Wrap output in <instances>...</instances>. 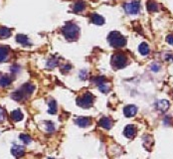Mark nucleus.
<instances>
[{
  "mask_svg": "<svg viewBox=\"0 0 173 159\" xmlns=\"http://www.w3.org/2000/svg\"><path fill=\"white\" fill-rule=\"evenodd\" d=\"M34 89L35 88H34V86L32 84L27 83V84H24L19 90H17L16 92H14L12 94H11V97L15 101H20L22 100H24V98H26L27 97H29L30 94L34 92Z\"/></svg>",
  "mask_w": 173,
  "mask_h": 159,
  "instance_id": "nucleus-1",
  "label": "nucleus"
},
{
  "mask_svg": "<svg viewBox=\"0 0 173 159\" xmlns=\"http://www.w3.org/2000/svg\"><path fill=\"white\" fill-rule=\"evenodd\" d=\"M62 32L67 40L73 41V40H76L78 38L79 33H80V28L74 23H67L63 27Z\"/></svg>",
  "mask_w": 173,
  "mask_h": 159,
  "instance_id": "nucleus-2",
  "label": "nucleus"
},
{
  "mask_svg": "<svg viewBox=\"0 0 173 159\" xmlns=\"http://www.w3.org/2000/svg\"><path fill=\"white\" fill-rule=\"evenodd\" d=\"M108 40L110 42V45L114 48H120L123 47L126 44L125 38L123 37L119 32H111L108 37Z\"/></svg>",
  "mask_w": 173,
  "mask_h": 159,
  "instance_id": "nucleus-3",
  "label": "nucleus"
},
{
  "mask_svg": "<svg viewBox=\"0 0 173 159\" xmlns=\"http://www.w3.org/2000/svg\"><path fill=\"white\" fill-rule=\"evenodd\" d=\"M127 64V58L122 54V53H118L115 54L111 58V65L114 66L115 69H122L125 68Z\"/></svg>",
  "mask_w": 173,
  "mask_h": 159,
  "instance_id": "nucleus-4",
  "label": "nucleus"
},
{
  "mask_svg": "<svg viewBox=\"0 0 173 159\" xmlns=\"http://www.w3.org/2000/svg\"><path fill=\"white\" fill-rule=\"evenodd\" d=\"M93 104H94V96L91 93H86L82 97H78L77 100V104L79 107L84 108H91Z\"/></svg>",
  "mask_w": 173,
  "mask_h": 159,
  "instance_id": "nucleus-5",
  "label": "nucleus"
},
{
  "mask_svg": "<svg viewBox=\"0 0 173 159\" xmlns=\"http://www.w3.org/2000/svg\"><path fill=\"white\" fill-rule=\"evenodd\" d=\"M139 2L138 1H132V2H129V3H126L125 5V10L126 13L129 14H137L138 11H139Z\"/></svg>",
  "mask_w": 173,
  "mask_h": 159,
  "instance_id": "nucleus-6",
  "label": "nucleus"
},
{
  "mask_svg": "<svg viewBox=\"0 0 173 159\" xmlns=\"http://www.w3.org/2000/svg\"><path fill=\"white\" fill-rule=\"evenodd\" d=\"M24 152H25L24 147L22 145H19V144H15V145H13L12 148H11V153H12L14 156L17 157V158L23 156Z\"/></svg>",
  "mask_w": 173,
  "mask_h": 159,
  "instance_id": "nucleus-7",
  "label": "nucleus"
},
{
  "mask_svg": "<svg viewBox=\"0 0 173 159\" xmlns=\"http://www.w3.org/2000/svg\"><path fill=\"white\" fill-rule=\"evenodd\" d=\"M137 112V108L133 104H129L126 105V107L123 108V113L126 117H132L136 115Z\"/></svg>",
  "mask_w": 173,
  "mask_h": 159,
  "instance_id": "nucleus-8",
  "label": "nucleus"
},
{
  "mask_svg": "<svg viewBox=\"0 0 173 159\" xmlns=\"http://www.w3.org/2000/svg\"><path fill=\"white\" fill-rule=\"evenodd\" d=\"M75 123L77 124L78 126L80 127H88L90 124H91V118L89 117H78V118L75 120Z\"/></svg>",
  "mask_w": 173,
  "mask_h": 159,
  "instance_id": "nucleus-9",
  "label": "nucleus"
},
{
  "mask_svg": "<svg viewBox=\"0 0 173 159\" xmlns=\"http://www.w3.org/2000/svg\"><path fill=\"white\" fill-rule=\"evenodd\" d=\"M135 133H136V128H135V126L132 125V124L126 125L125 128V131H123V134L129 138H132L135 135Z\"/></svg>",
  "mask_w": 173,
  "mask_h": 159,
  "instance_id": "nucleus-10",
  "label": "nucleus"
},
{
  "mask_svg": "<svg viewBox=\"0 0 173 159\" xmlns=\"http://www.w3.org/2000/svg\"><path fill=\"white\" fill-rule=\"evenodd\" d=\"M10 117L13 122H20L23 119V113L21 112L20 109H15L10 113Z\"/></svg>",
  "mask_w": 173,
  "mask_h": 159,
  "instance_id": "nucleus-11",
  "label": "nucleus"
},
{
  "mask_svg": "<svg viewBox=\"0 0 173 159\" xmlns=\"http://www.w3.org/2000/svg\"><path fill=\"white\" fill-rule=\"evenodd\" d=\"M169 101L166 100H160L157 101L156 104V108L159 109L160 111H166L167 109L169 108Z\"/></svg>",
  "mask_w": 173,
  "mask_h": 159,
  "instance_id": "nucleus-12",
  "label": "nucleus"
},
{
  "mask_svg": "<svg viewBox=\"0 0 173 159\" xmlns=\"http://www.w3.org/2000/svg\"><path fill=\"white\" fill-rule=\"evenodd\" d=\"M111 124H112L111 120L108 117L104 116L100 119V125L103 128H104V129H111Z\"/></svg>",
  "mask_w": 173,
  "mask_h": 159,
  "instance_id": "nucleus-13",
  "label": "nucleus"
},
{
  "mask_svg": "<svg viewBox=\"0 0 173 159\" xmlns=\"http://www.w3.org/2000/svg\"><path fill=\"white\" fill-rule=\"evenodd\" d=\"M11 82H12V79H11L9 76L7 75H3L1 78H0V87L2 88H5V87H8Z\"/></svg>",
  "mask_w": 173,
  "mask_h": 159,
  "instance_id": "nucleus-14",
  "label": "nucleus"
},
{
  "mask_svg": "<svg viewBox=\"0 0 173 159\" xmlns=\"http://www.w3.org/2000/svg\"><path fill=\"white\" fill-rule=\"evenodd\" d=\"M8 47L5 46H0V62L6 61L7 57H8Z\"/></svg>",
  "mask_w": 173,
  "mask_h": 159,
  "instance_id": "nucleus-15",
  "label": "nucleus"
},
{
  "mask_svg": "<svg viewBox=\"0 0 173 159\" xmlns=\"http://www.w3.org/2000/svg\"><path fill=\"white\" fill-rule=\"evenodd\" d=\"M49 109H48V112L50 113V115H54L57 111V101L55 100H51L49 101Z\"/></svg>",
  "mask_w": 173,
  "mask_h": 159,
  "instance_id": "nucleus-16",
  "label": "nucleus"
},
{
  "mask_svg": "<svg viewBox=\"0 0 173 159\" xmlns=\"http://www.w3.org/2000/svg\"><path fill=\"white\" fill-rule=\"evenodd\" d=\"M138 51L142 56H146L149 54V47L146 43H141L138 47Z\"/></svg>",
  "mask_w": 173,
  "mask_h": 159,
  "instance_id": "nucleus-17",
  "label": "nucleus"
},
{
  "mask_svg": "<svg viewBox=\"0 0 173 159\" xmlns=\"http://www.w3.org/2000/svg\"><path fill=\"white\" fill-rule=\"evenodd\" d=\"M92 21H93V23L94 24H96V25H103L104 23V19L100 16V15H97V14H94L93 16H92Z\"/></svg>",
  "mask_w": 173,
  "mask_h": 159,
  "instance_id": "nucleus-18",
  "label": "nucleus"
},
{
  "mask_svg": "<svg viewBox=\"0 0 173 159\" xmlns=\"http://www.w3.org/2000/svg\"><path fill=\"white\" fill-rule=\"evenodd\" d=\"M16 41L18 43H20L22 45H30V42L28 40V38L26 37L23 34H19V35L16 36Z\"/></svg>",
  "mask_w": 173,
  "mask_h": 159,
  "instance_id": "nucleus-19",
  "label": "nucleus"
},
{
  "mask_svg": "<svg viewBox=\"0 0 173 159\" xmlns=\"http://www.w3.org/2000/svg\"><path fill=\"white\" fill-rule=\"evenodd\" d=\"M73 9L75 12H81V11L85 9V3L83 1H78L77 3H75Z\"/></svg>",
  "mask_w": 173,
  "mask_h": 159,
  "instance_id": "nucleus-20",
  "label": "nucleus"
},
{
  "mask_svg": "<svg viewBox=\"0 0 173 159\" xmlns=\"http://www.w3.org/2000/svg\"><path fill=\"white\" fill-rule=\"evenodd\" d=\"M11 35V31L10 29L5 28V27H1L0 28V38H7Z\"/></svg>",
  "mask_w": 173,
  "mask_h": 159,
  "instance_id": "nucleus-21",
  "label": "nucleus"
},
{
  "mask_svg": "<svg viewBox=\"0 0 173 159\" xmlns=\"http://www.w3.org/2000/svg\"><path fill=\"white\" fill-rule=\"evenodd\" d=\"M92 82L95 83V84L97 85V86H101V85L104 84V83H107L106 82V78H104V77H95V78L92 79Z\"/></svg>",
  "mask_w": 173,
  "mask_h": 159,
  "instance_id": "nucleus-22",
  "label": "nucleus"
},
{
  "mask_svg": "<svg viewBox=\"0 0 173 159\" xmlns=\"http://www.w3.org/2000/svg\"><path fill=\"white\" fill-rule=\"evenodd\" d=\"M20 139H21L22 141H23L24 144H29V143L32 141V138L30 137L29 135H27V134H23V133L20 134Z\"/></svg>",
  "mask_w": 173,
  "mask_h": 159,
  "instance_id": "nucleus-23",
  "label": "nucleus"
},
{
  "mask_svg": "<svg viewBox=\"0 0 173 159\" xmlns=\"http://www.w3.org/2000/svg\"><path fill=\"white\" fill-rule=\"evenodd\" d=\"M147 9L150 12H154V11H157V4L153 1H148L147 2Z\"/></svg>",
  "mask_w": 173,
  "mask_h": 159,
  "instance_id": "nucleus-24",
  "label": "nucleus"
},
{
  "mask_svg": "<svg viewBox=\"0 0 173 159\" xmlns=\"http://www.w3.org/2000/svg\"><path fill=\"white\" fill-rule=\"evenodd\" d=\"M57 64H58V59H56V58L50 59L47 63V67L48 68H54V67L57 66Z\"/></svg>",
  "mask_w": 173,
  "mask_h": 159,
  "instance_id": "nucleus-25",
  "label": "nucleus"
},
{
  "mask_svg": "<svg viewBox=\"0 0 173 159\" xmlns=\"http://www.w3.org/2000/svg\"><path fill=\"white\" fill-rule=\"evenodd\" d=\"M99 89H100V90H101V93H104V94H107V93L110 92V87L107 85V83H104V84L99 86Z\"/></svg>",
  "mask_w": 173,
  "mask_h": 159,
  "instance_id": "nucleus-26",
  "label": "nucleus"
},
{
  "mask_svg": "<svg viewBox=\"0 0 173 159\" xmlns=\"http://www.w3.org/2000/svg\"><path fill=\"white\" fill-rule=\"evenodd\" d=\"M45 124H46V129H47V131L52 132V131L55 130V125H54V123L52 122H45Z\"/></svg>",
  "mask_w": 173,
  "mask_h": 159,
  "instance_id": "nucleus-27",
  "label": "nucleus"
},
{
  "mask_svg": "<svg viewBox=\"0 0 173 159\" xmlns=\"http://www.w3.org/2000/svg\"><path fill=\"white\" fill-rule=\"evenodd\" d=\"M5 119V112L4 109H3L1 107H0V123H2Z\"/></svg>",
  "mask_w": 173,
  "mask_h": 159,
  "instance_id": "nucleus-28",
  "label": "nucleus"
},
{
  "mask_svg": "<svg viewBox=\"0 0 173 159\" xmlns=\"http://www.w3.org/2000/svg\"><path fill=\"white\" fill-rule=\"evenodd\" d=\"M80 78H81V80H83V81H85L86 79V71L83 70L80 72Z\"/></svg>",
  "mask_w": 173,
  "mask_h": 159,
  "instance_id": "nucleus-29",
  "label": "nucleus"
},
{
  "mask_svg": "<svg viewBox=\"0 0 173 159\" xmlns=\"http://www.w3.org/2000/svg\"><path fill=\"white\" fill-rule=\"evenodd\" d=\"M159 69H160V66L158 65V64H153L152 67H151V70L153 72H158Z\"/></svg>",
  "mask_w": 173,
  "mask_h": 159,
  "instance_id": "nucleus-30",
  "label": "nucleus"
},
{
  "mask_svg": "<svg viewBox=\"0 0 173 159\" xmlns=\"http://www.w3.org/2000/svg\"><path fill=\"white\" fill-rule=\"evenodd\" d=\"M166 41H167V42H168L169 44H170V45H173V35H169V36H167Z\"/></svg>",
  "mask_w": 173,
  "mask_h": 159,
  "instance_id": "nucleus-31",
  "label": "nucleus"
},
{
  "mask_svg": "<svg viewBox=\"0 0 173 159\" xmlns=\"http://www.w3.org/2000/svg\"><path fill=\"white\" fill-rule=\"evenodd\" d=\"M71 68H72V67H71L70 65H65V66H64V67L62 68V70H65V71H69V70H71Z\"/></svg>",
  "mask_w": 173,
  "mask_h": 159,
  "instance_id": "nucleus-32",
  "label": "nucleus"
},
{
  "mask_svg": "<svg viewBox=\"0 0 173 159\" xmlns=\"http://www.w3.org/2000/svg\"><path fill=\"white\" fill-rule=\"evenodd\" d=\"M48 159H54V158H48Z\"/></svg>",
  "mask_w": 173,
  "mask_h": 159,
  "instance_id": "nucleus-33",
  "label": "nucleus"
}]
</instances>
